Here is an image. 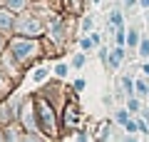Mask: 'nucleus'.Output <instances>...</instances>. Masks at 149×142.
I'll return each instance as SVG.
<instances>
[{
    "mask_svg": "<svg viewBox=\"0 0 149 142\" xmlns=\"http://www.w3.org/2000/svg\"><path fill=\"white\" fill-rule=\"evenodd\" d=\"M45 77H47V67H37L35 70V80L40 82V80H45Z\"/></svg>",
    "mask_w": 149,
    "mask_h": 142,
    "instance_id": "19",
    "label": "nucleus"
},
{
    "mask_svg": "<svg viewBox=\"0 0 149 142\" xmlns=\"http://www.w3.org/2000/svg\"><path fill=\"white\" fill-rule=\"evenodd\" d=\"M70 63H72V67H74V70H80L82 65H85V55H82V53L72 55V60H70Z\"/></svg>",
    "mask_w": 149,
    "mask_h": 142,
    "instance_id": "10",
    "label": "nucleus"
},
{
    "mask_svg": "<svg viewBox=\"0 0 149 142\" xmlns=\"http://www.w3.org/2000/svg\"><path fill=\"white\" fill-rule=\"evenodd\" d=\"M127 120H129V110H117V122H122V125H124Z\"/></svg>",
    "mask_w": 149,
    "mask_h": 142,
    "instance_id": "18",
    "label": "nucleus"
},
{
    "mask_svg": "<svg viewBox=\"0 0 149 142\" xmlns=\"http://www.w3.org/2000/svg\"><path fill=\"white\" fill-rule=\"evenodd\" d=\"M0 140H5V137H3V135H0Z\"/></svg>",
    "mask_w": 149,
    "mask_h": 142,
    "instance_id": "27",
    "label": "nucleus"
},
{
    "mask_svg": "<svg viewBox=\"0 0 149 142\" xmlns=\"http://www.w3.org/2000/svg\"><path fill=\"white\" fill-rule=\"evenodd\" d=\"M124 130H127V135H134V132H139V125L132 122V120H127V122H124Z\"/></svg>",
    "mask_w": 149,
    "mask_h": 142,
    "instance_id": "12",
    "label": "nucleus"
},
{
    "mask_svg": "<svg viewBox=\"0 0 149 142\" xmlns=\"http://www.w3.org/2000/svg\"><path fill=\"white\" fill-rule=\"evenodd\" d=\"M37 50H40V47H37V42L30 40L27 35H22V37H17V40L10 42V53H13V58L20 60V63H27L30 58H35Z\"/></svg>",
    "mask_w": 149,
    "mask_h": 142,
    "instance_id": "1",
    "label": "nucleus"
},
{
    "mask_svg": "<svg viewBox=\"0 0 149 142\" xmlns=\"http://www.w3.org/2000/svg\"><path fill=\"white\" fill-rule=\"evenodd\" d=\"M142 72H144V75H149V63H144V67H142Z\"/></svg>",
    "mask_w": 149,
    "mask_h": 142,
    "instance_id": "24",
    "label": "nucleus"
},
{
    "mask_svg": "<svg viewBox=\"0 0 149 142\" xmlns=\"http://www.w3.org/2000/svg\"><path fill=\"white\" fill-rule=\"evenodd\" d=\"M109 20H112V25H117V27L122 25V15H119L117 10H112V13H109Z\"/></svg>",
    "mask_w": 149,
    "mask_h": 142,
    "instance_id": "14",
    "label": "nucleus"
},
{
    "mask_svg": "<svg viewBox=\"0 0 149 142\" xmlns=\"http://www.w3.org/2000/svg\"><path fill=\"white\" fill-rule=\"evenodd\" d=\"M20 120H22V125H25V130H42V127H40V120H35V115H37V110H35V105H32L30 100H25L22 102V107L20 110Z\"/></svg>",
    "mask_w": 149,
    "mask_h": 142,
    "instance_id": "3",
    "label": "nucleus"
},
{
    "mask_svg": "<svg viewBox=\"0 0 149 142\" xmlns=\"http://www.w3.org/2000/svg\"><path fill=\"white\" fill-rule=\"evenodd\" d=\"M15 32H20V35H27V37H37L40 32H42V25H40V20H37V18L22 15L20 20L15 22Z\"/></svg>",
    "mask_w": 149,
    "mask_h": 142,
    "instance_id": "2",
    "label": "nucleus"
},
{
    "mask_svg": "<svg viewBox=\"0 0 149 142\" xmlns=\"http://www.w3.org/2000/svg\"><path fill=\"white\" fill-rule=\"evenodd\" d=\"M67 70H70L67 65H65V63H60L57 67H55V75H57V77H65V75H67Z\"/></svg>",
    "mask_w": 149,
    "mask_h": 142,
    "instance_id": "16",
    "label": "nucleus"
},
{
    "mask_svg": "<svg viewBox=\"0 0 149 142\" xmlns=\"http://www.w3.org/2000/svg\"><path fill=\"white\" fill-rule=\"evenodd\" d=\"M0 3H3V0H0Z\"/></svg>",
    "mask_w": 149,
    "mask_h": 142,
    "instance_id": "28",
    "label": "nucleus"
},
{
    "mask_svg": "<svg viewBox=\"0 0 149 142\" xmlns=\"http://www.w3.org/2000/svg\"><path fill=\"white\" fill-rule=\"evenodd\" d=\"M3 45H5V40H3V35H0V53H3Z\"/></svg>",
    "mask_w": 149,
    "mask_h": 142,
    "instance_id": "25",
    "label": "nucleus"
},
{
    "mask_svg": "<svg viewBox=\"0 0 149 142\" xmlns=\"http://www.w3.org/2000/svg\"><path fill=\"white\" fill-rule=\"evenodd\" d=\"M82 27H85V30L90 32L92 27H95V22H92V18H85V20H82Z\"/></svg>",
    "mask_w": 149,
    "mask_h": 142,
    "instance_id": "20",
    "label": "nucleus"
},
{
    "mask_svg": "<svg viewBox=\"0 0 149 142\" xmlns=\"http://www.w3.org/2000/svg\"><path fill=\"white\" fill-rule=\"evenodd\" d=\"M122 87H124V92H127V95L137 92V82H134L132 77H122Z\"/></svg>",
    "mask_w": 149,
    "mask_h": 142,
    "instance_id": "8",
    "label": "nucleus"
},
{
    "mask_svg": "<svg viewBox=\"0 0 149 142\" xmlns=\"http://www.w3.org/2000/svg\"><path fill=\"white\" fill-rule=\"evenodd\" d=\"M5 92H8V82L3 77V72H0V95H5Z\"/></svg>",
    "mask_w": 149,
    "mask_h": 142,
    "instance_id": "22",
    "label": "nucleus"
},
{
    "mask_svg": "<svg viewBox=\"0 0 149 142\" xmlns=\"http://www.w3.org/2000/svg\"><path fill=\"white\" fill-rule=\"evenodd\" d=\"M37 115H40V127L45 132H55V117L47 102H37Z\"/></svg>",
    "mask_w": 149,
    "mask_h": 142,
    "instance_id": "4",
    "label": "nucleus"
},
{
    "mask_svg": "<svg viewBox=\"0 0 149 142\" xmlns=\"http://www.w3.org/2000/svg\"><path fill=\"white\" fill-rule=\"evenodd\" d=\"M137 125H139V132H142V135H149V127H147L144 120H137Z\"/></svg>",
    "mask_w": 149,
    "mask_h": 142,
    "instance_id": "21",
    "label": "nucleus"
},
{
    "mask_svg": "<svg viewBox=\"0 0 149 142\" xmlns=\"http://www.w3.org/2000/svg\"><path fill=\"white\" fill-rule=\"evenodd\" d=\"M15 27V20H13V10H0V32H10Z\"/></svg>",
    "mask_w": 149,
    "mask_h": 142,
    "instance_id": "5",
    "label": "nucleus"
},
{
    "mask_svg": "<svg viewBox=\"0 0 149 142\" xmlns=\"http://www.w3.org/2000/svg\"><path fill=\"white\" fill-rule=\"evenodd\" d=\"M8 3V8H10L13 13H17V10H25V5H27V0H5Z\"/></svg>",
    "mask_w": 149,
    "mask_h": 142,
    "instance_id": "9",
    "label": "nucleus"
},
{
    "mask_svg": "<svg viewBox=\"0 0 149 142\" xmlns=\"http://www.w3.org/2000/svg\"><path fill=\"white\" fill-rule=\"evenodd\" d=\"M97 42H100V35H92V37H82V40H80V47H82V50H92V47H95Z\"/></svg>",
    "mask_w": 149,
    "mask_h": 142,
    "instance_id": "7",
    "label": "nucleus"
},
{
    "mask_svg": "<svg viewBox=\"0 0 149 142\" xmlns=\"http://www.w3.org/2000/svg\"><path fill=\"white\" fill-rule=\"evenodd\" d=\"M142 8H149V0H142Z\"/></svg>",
    "mask_w": 149,
    "mask_h": 142,
    "instance_id": "26",
    "label": "nucleus"
},
{
    "mask_svg": "<svg viewBox=\"0 0 149 142\" xmlns=\"http://www.w3.org/2000/svg\"><path fill=\"white\" fill-rule=\"evenodd\" d=\"M85 87V80H74V90H82Z\"/></svg>",
    "mask_w": 149,
    "mask_h": 142,
    "instance_id": "23",
    "label": "nucleus"
},
{
    "mask_svg": "<svg viewBox=\"0 0 149 142\" xmlns=\"http://www.w3.org/2000/svg\"><path fill=\"white\" fill-rule=\"evenodd\" d=\"M139 55H142V58H149V40L139 42Z\"/></svg>",
    "mask_w": 149,
    "mask_h": 142,
    "instance_id": "13",
    "label": "nucleus"
},
{
    "mask_svg": "<svg viewBox=\"0 0 149 142\" xmlns=\"http://www.w3.org/2000/svg\"><path fill=\"white\" fill-rule=\"evenodd\" d=\"M122 58H124V47L119 45L114 53L109 55V67H119V63H122Z\"/></svg>",
    "mask_w": 149,
    "mask_h": 142,
    "instance_id": "6",
    "label": "nucleus"
},
{
    "mask_svg": "<svg viewBox=\"0 0 149 142\" xmlns=\"http://www.w3.org/2000/svg\"><path fill=\"white\" fill-rule=\"evenodd\" d=\"M137 92H139V95H149V87H147L144 80H137Z\"/></svg>",
    "mask_w": 149,
    "mask_h": 142,
    "instance_id": "17",
    "label": "nucleus"
},
{
    "mask_svg": "<svg viewBox=\"0 0 149 142\" xmlns=\"http://www.w3.org/2000/svg\"><path fill=\"white\" fill-rule=\"evenodd\" d=\"M127 42H129V47H137V45H139V35H137V30H129Z\"/></svg>",
    "mask_w": 149,
    "mask_h": 142,
    "instance_id": "11",
    "label": "nucleus"
},
{
    "mask_svg": "<svg viewBox=\"0 0 149 142\" xmlns=\"http://www.w3.org/2000/svg\"><path fill=\"white\" fill-rule=\"evenodd\" d=\"M127 110H129V112H137V110H139V102H137V97H132V95H129V102H127Z\"/></svg>",
    "mask_w": 149,
    "mask_h": 142,
    "instance_id": "15",
    "label": "nucleus"
}]
</instances>
